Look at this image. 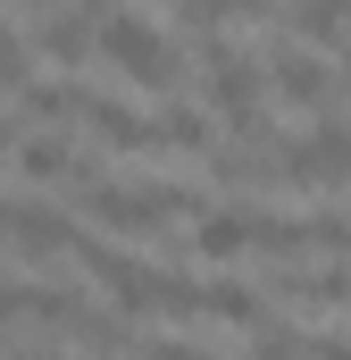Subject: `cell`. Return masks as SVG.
Wrapping results in <instances>:
<instances>
[{
  "label": "cell",
  "mask_w": 351,
  "mask_h": 360,
  "mask_svg": "<svg viewBox=\"0 0 351 360\" xmlns=\"http://www.w3.org/2000/svg\"><path fill=\"white\" fill-rule=\"evenodd\" d=\"M192 201H201V193H184V184H117V176L84 184L92 226H117V235H159V226H176Z\"/></svg>",
  "instance_id": "obj_1"
},
{
  "label": "cell",
  "mask_w": 351,
  "mask_h": 360,
  "mask_svg": "<svg viewBox=\"0 0 351 360\" xmlns=\"http://www.w3.org/2000/svg\"><path fill=\"white\" fill-rule=\"evenodd\" d=\"M100 68H117L126 84L159 92L176 76V42L151 25V17H134V8H109V25H100Z\"/></svg>",
  "instance_id": "obj_2"
},
{
  "label": "cell",
  "mask_w": 351,
  "mask_h": 360,
  "mask_svg": "<svg viewBox=\"0 0 351 360\" xmlns=\"http://www.w3.org/2000/svg\"><path fill=\"white\" fill-rule=\"evenodd\" d=\"M8 252H17V260H67V252H84V235H76L59 210L17 201V218H8Z\"/></svg>",
  "instance_id": "obj_3"
},
{
  "label": "cell",
  "mask_w": 351,
  "mask_h": 360,
  "mask_svg": "<svg viewBox=\"0 0 351 360\" xmlns=\"http://www.w3.org/2000/svg\"><path fill=\"white\" fill-rule=\"evenodd\" d=\"M192 252H201V260H243V252H260V210H243V201L201 210V218H192Z\"/></svg>",
  "instance_id": "obj_4"
},
{
  "label": "cell",
  "mask_w": 351,
  "mask_h": 360,
  "mask_svg": "<svg viewBox=\"0 0 351 360\" xmlns=\"http://www.w3.org/2000/svg\"><path fill=\"white\" fill-rule=\"evenodd\" d=\"M76 126H84L100 151H151V117H143L134 101H100V92H84V117H76Z\"/></svg>",
  "instance_id": "obj_5"
},
{
  "label": "cell",
  "mask_w": 351,
  "mask_h": 360,
  "mask_svg": "<svg viewBox=\"0 0 351 360\" xmlns=\"http://www.w3.org/2000/svg\"><path fill=\"white\" fill-rule=\"evenodd\" d=\"M267 92H276V101H293V109H318L335 84H326V68H318V51H310V42H284V51L267 59Z\"/></svg>",
  "instance_id": "obj_6"
},
{
  "label": "cell",
  "mask_w": 351,
  "mask_h": 360,
  "mask_svg": "<svg viewBox=\"0 0 351 360\" xmlns=\"http://www.w3.org/2000/svg\"><path fill=\"white\" fill-rule=\"evenodd\" d=\"M8 160H17V176H25V184H76V176H84V160H76L67 134H17Z\"/></svg>",
  "instance_id": "obj_7"
},
{
  "label": "cell",
  "mask_w": 351,
  "mask_h": 360,
  "mask_svg": "<svg viewBox=\"0 0 351 360\" xmlns=\"http://www.w3.org/2000/svg\"><path fill=\"white\" fill-rule=\"evenodd\" d=\"M284 34L326 51V42H351V0H284Z\"/></svg>",
  "instance_id": "obj_8"
},
{
  "label": "cell",
  "mask_w": 351,
  "mask_h": 360,
  "mask_svg": "<svg viewBox=\"0 0 351 360\" xmlns=\"http://www.w3.org/2000/svg\"><path fill=\"white\" fill-rule=\"evenodd\" d=\"M201 319H218V327H267V302L251 285H201Z\"/></svg>",
  "instance_id": "obj_9"
},
{
  "label": "cell",
  "mask_w": 351,
  "mask_h": 360,
  "mask_svg": "<svg viewBox=\"0 0 351 360\" xmlns=\"http://www.w3.org/2000/svg\"><path fill=\"white\" fill-rule=\"evenodd\" d=\"M151 151H209V117L201 109H159L151 117Z\"/></svg>",
  "instance_id": "obj_10"
},
{
  "label": "cell",
  "mask_w": 351,
  "mask_h": 360,
  "mask_svg": "<svg viewBox=\"0 0 351 360\" xmlns=\"http://www.w3.org/2000/svg\"><path fill=\"white\" fill-rule=\"evenodd\" d=\"M276 0H184V25L192 34H218V25H234V17H267Z\"/></svg>",
  "instance_id": "obj_11"
},
{
  "label": "cell",
  "mask_w": 351,
  "mask_h": 360,
  "mask_svg": "<svg viewBox=\"0 0 351 360\" xmlns=\"http://www.w3.org/2000/svg\"><path fill=\"white\" fill-rule=\"evenodd\" d=\"M0 92H25V42L0 25Z\"/></svg>",
  "instance_id": "obj_12"
},
{
  "label": "cell",
  "mask_w": 351,
  "mask_h": 360,
  "mask_svg": "<svg viewBox=\"0 0 351 360\" xmlns=\"http://www.w3.org/2000/svg\"><path fill=\"white\" fill-rule=\"evenodd\" d=\"M17 319H25V285H8V276H0V335H8Z\"/></svg>",
  "instance_id": "obj_13"
},
{
  "label": "cell",
  "mask_w": 351,
  "mask_h": 360,
  "mask_svg": "<svg viewBox=\"0 0 351 360\" xmlns=\"http://www.w3.org/2000/svg\"><path fill=\"white\" fill-rule=\"evenodd\" d=\"M143 360H218V352H201V344H143Z\"/></svg>",
  "instance_id": "obj_14"
},
{
  "label": "cell",
  "mask_w": 351,
  "mask_h": 360,
  "mask_svg": "<svg viewBox=\"0 0 351 360\" xmlns=\"http://www.w3.org/2000/svg\"><path fill=\"white\" fill-rule=\"evenodd\" d=\"M8 218H17V201H0V243H8Z\"/></svg>",
  "instance_id": "obj_15"
},
{
  "label": "cell",
  "mask_w": 351,
  "mask_h": 360,
  "mask_svg": "<svg viewBox=\"0 0 351 360\" xmlns=\"http://www.w3.org/2000/svg\"><path fill=\"white\" fill-rule=\"evenodd\" d=\"M17 360H67V352H17Z\"/></svg>",
  "instance_id": "obj_16"
}]
</instances>
